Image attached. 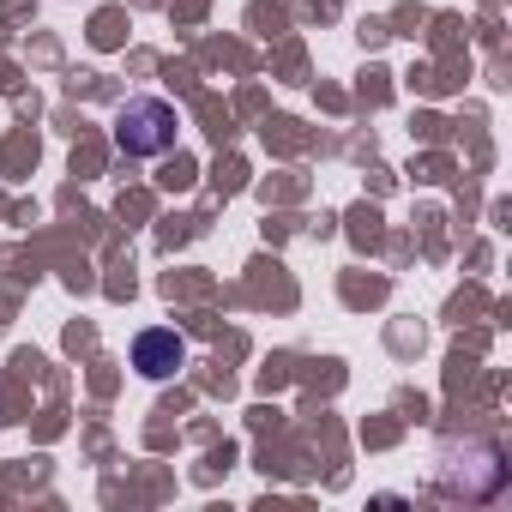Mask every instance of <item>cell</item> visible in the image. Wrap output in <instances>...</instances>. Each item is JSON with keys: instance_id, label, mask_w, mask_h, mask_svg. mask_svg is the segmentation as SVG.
<instances>
[{"instance_id": "2", "label": "cell", "mask_w": 512, "mask_h": 512, "mask_svg": "<svg viewBox=\"0 0 512 512\" xmlns=\"http://www.w3.org/2000/svg\"><path fill=\"white\" fill-rule=\"evenodd\" d=\"M133 368H139L145 380H175V374L187 368V338H181L175 326L139 332V338H133Z\"/></svg>"}, {"instance_id": "1", "label": "cell", "mask_w": 512, "mask_h": 512, "mask_svg": "<svg viewBox=\"0 0 512 512\" xmlns=\"http://www.w3.org/2000/svg\"><path fill=\"white\" fill-rule=\"evenodd\" d=\"M175 109L163 97H133L121 115H115V145L121 157H163L175 145Z\"/></svg>"}]
</instances>
